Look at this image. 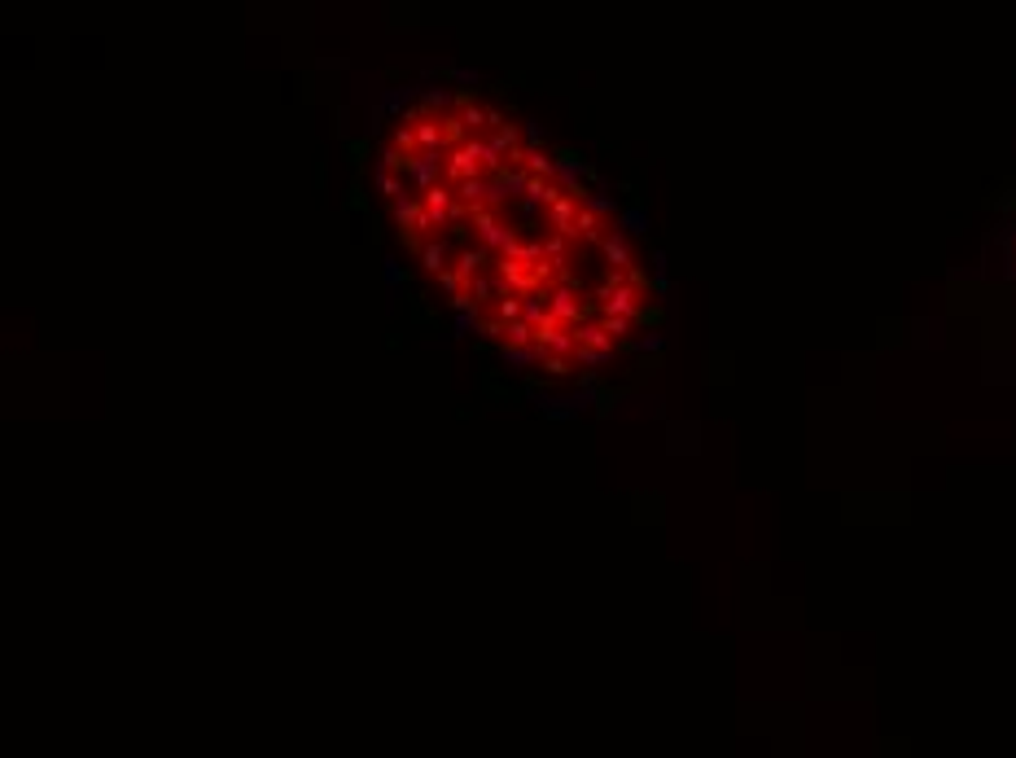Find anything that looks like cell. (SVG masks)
<instances>
[{
	"mask_svg": "<svg viewBox=\"0 0 1016 758\" xmlns=\"http://www.w3.org/2000/svg\"><path fill=\"white\" fill-rule=\"evenodd\" d=\"M377 198L399 251L499 364L544 386L631 369L666 281L592 167L482 88L434 84L381 127Z\"/></svg>",
	"mask_w": 1016,
	"mask_h": 758,
	"instance_id": "cell-1",
	"label": "cell"
},
{
	"mask_svg": "<svg viewBox=\"0 0 1016 758\" xmlns=\"http://www.w3.org/2000/svg\"><path fill=\"white\" fill-rule=\"evenodd\" d=\"M994 259H999V272L1008 281V290L1016 294V180L1003 198V211H999V228H994Z\"/></svg>",
	"mask_w": 1016,
	"mask_h": 758,
	"instance_id": "cell-2",
	"label": "cell"
}]
</instances>
